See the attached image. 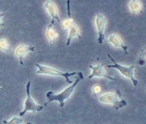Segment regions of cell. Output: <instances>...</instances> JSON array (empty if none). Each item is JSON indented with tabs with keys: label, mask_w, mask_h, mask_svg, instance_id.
<instances>
[{
	"label": "cell",
	"mask_w": 146,
	"mask_h": 124,
	"mask_svg": "<svg viewBox=\"0 0 146 124\" xmlns=\"http://www.w3.org/2000/svg\"><path fill=\"white\" fill-rule=\"evenodd\" d=\"M83 75L82 72H78V77L76 78V80L74 83H72L71 86L67 88L60 94H54L53 92H48L46 94L47 98H48V102L45 103L44 106H46L48 104L53 101H58L59 102V106L60 107H63L65 105L64 101L66 100L69 98L70 96L72 94L74 88L76 87L77 85L80 81L83 79Z\"/></svg>",
	"instance_id": "1"
},
{
	"label": "cell",
	"mask_w": 146,
	"mask_h": 124,
	"mask_svg": "<svg viewBox=\"0 0 146 124\" xmlns=\"http://www.w3.org/2000/svg\"><path fill=\"white\" fill-rule=\"evenodd\" d=\"M36 67L38 68V70L36 72V73L38 74H45V75H54V76H60L65 78L66 81L69 84L72 83L73 81L69 79V77L73 76V75H76L78 73L76 72H72V73H68V72H62L58 70L48 66H43L39 65L38 63L36 64Z\"/></svg>",
	"instance_id": "2"
},
{
	"label": "cell",
	"mask_w": 146,
	"mask_h": 124,
	"mask_svg": "<svg viewBox=\"0 0 146 124\" xmlns=\"http://www.w3.org/2000/svg\"><path fill=\"white\" fill-rule=\"evenodd\" d=\"M121 94L119 90H117V93H107L100 96L99 100L101 102L106 104H112L113 105L115 109L118 110L127 105L126 101L121 100H118V97H120Z\"/></svg>",
	"instance_id": "3"
},
{
	"label": "cell",
	"mask_w": 146,
	"mask_h": 124,
	"mask_svg": "<svg viewBox=\"0 0 146 124\" xmlns=\"http://www.w3.org/2000/svg\"><path fill=\"white\" fill-rule=\"evenodd\" d=\"M108 56L109 58H110L111 61L114 63V65H108L107 67L113 68H116V69L118 70L121 75H123V76H125L128 78H129V79H130L132 81L133 85H134L135 87L137 85L138 81L134 77H133V69L135 68V66L133 65H131V66H128L127 67V66H125L119 65L115 61L113 58H112L110 54H108Z\"/></svg>",
	"instance_id": "4"
},
{
	"label": "cell",
	"mask_w": 146,
	"mask_h": 124,
	"mask_svg": "<svg viewBox=\"0 0 146 124\" xmlns=\"http://www.w3.org/2000/svg\"><path fill=\"white\" fill-rule=\"evenodd\" d=\"M30 85H31V81H29L27 83L26 85V92L27 94V98L25 101V109H24L22 112L20 113V116L22 117L28 111H32L33 112H35L36 111L40 112L44 109V107L42 105H38L35 104V102L33 101L31 95H30Z\"/></svg>",
	"instance_id": "5"
},
{
	"label": "cell",
	"mask_w": 146,
	"mask_h": 124,
	"mask_svg": "<svg viewBox=\"0 0 146 124\" xmlns=\"http://www.w3.org/2000/svg\"><path fill=\"white\" fill-rule=\"evenodd\" d=\"M96 24L97 26V29H98V43L102 44L103 43V41L105 39V35H104V30L106 25V19L103 16L102 14L98 13L97 14V16L96 18Z\"/></svg>",
	"instance_id": "6"
},
{
	"label": "cell",
	"mask_w": 146,
	"mask_h": 124,
	"mask_svg": "<svg viewBox=\"0 0 146 124\" xmlns=\"http://www.w3.org/2000/svg\"><path fill=\"white\" fill-rule=\"evenodd\" d=\"M90 68L93 70V72L88 77V78H89V79H91V78H92L93 77H104V78H108L109 80H115V81L117 80L113 77H110L106 73L105 70L103 68V64H98L95 66L90 65Z\"/></svg>",
	"instance_id": "7"
},
{
	"label": "cell",
	"mask_w": 146,
	"mask_h": 124,
	"mask_svg": "<svg viewBox=\"0 0 146 124\" xmlns=\"http://www.w3.org/2000/svg\"><path fill=\"white\" fill-rule=\"evenodd\" d=\"M108 41L110 43L113 44L115 46V47L121 48L124 50L125 54H128V52H127L128 47L124 45L121 37L117 34V33H113V34H112L110 36Z\"/></svg>",
	"instance_id": "8"
},
{
	"label": "cell",
	"mask_w": 146,
	"mask_h": 124,
	"mask_svg": "<svg viewBox=\"0 0 146 124\" xmlns=\"http://www.w3.org/2000/svg\"><path fill=\"white\" fill-rule=\"evenodd\" d=\"M45 7L49 12L50 16L52 17V20H57L60 23V21L59 20L58 9L56 4L51 1H47L45 4Z\"/></svg>",
	"instance_id": "9"
},
{
	"label": "cell",
	"mask_w": 146,
	"mask_h": 124,
	"mask_svg": "<svg viewBox=\"0 0 146 124\" xmlns=\"http://www.w3.org/2000/svg\"><path fill=\"white\" fill-rule=\"evenodd\" d=\"M35 50L34 47H28L25 45H21L17 48L16 50V55L19 57L20 63L21 65H23V58L25 56L27 53L30 51H33Z\"/></svg>",
	"instance_id": "10"
},
{
	"label": "cell",
	"mask_w": 146,
	"mask_h": 124,
	"mask_svg": "<svg viewBox=\"0 0 146 124\" xmlns=\"http://www.w3.org/2000/svg\"><path fill=\"white\" fill-rule=\"evenodd\" d=\"M69 34L68 40H67V45H68V46L71 43L72 39L74 37H77L80 39L81 38L80 36V29L75 23H72V25L70 26V28H69Z\"/></svg>",
	"instance_id": "11"
},
{
	"label": "cell",
	"mask_w": 146,
	"mask_h": 124,
	"mask_svg": "<svg viewBox=\"0 0 146 124\" xmlns=\"http://www.w3.org/2000/svg\"><path fill=\"white\" fill-rule=\"evenodd\" d=\"M54 22H55L54 20H52L50 24L47 27V31H46L47 32L46 33L47 37L48 39V40L50 41V43L51 44H53L54 41L56 40H57V38H58V37H59V33L55 31L54 27H53Z\"/></svg>",
	"instance_id": "12"
},
{
	"label": "cell",
	"mask_w": 146,
	"mask_h": 124,
	"mask_svg": "<svg viewBox=\"0 0 146 124\" xmlns=\"http://www.w3.org/2000/svg\"><path fill=\"white\" fill-rule=\"evenodd\" d=\"M130 8L133 14H137L141 11L142 5L138 0H132L130 4Z\"/></svg>",
	"instance_id": "13"
},
{
	"label": "cell",
	"mask_w": 146,
	"mask_h": 124,
	"mask_svg": "<svg viewBox=\"0 0 146 124\" xmlns=\"http://www.w3.org/2000/svg\"><path fill=\"white\" fill-rule=\"evenodd\" d=\"M0 49L6 52H9L11 51V48L7 39L3 38L0 40Z\"/></svg>",
	"instance_id": "14"
},
{
	"label": "cell",
	"mask_w": 146,
	"mask_h": 124,
	"mask_svg": "<svg viewBox=\"0 0 146 124\" xmlns=\"http://www.w3.org/2000/svg\"><path fill=\"white\" fill-rule=\"evenodd\" d=\"M23 120L22 119H20V118H18L17 117H14L13 119L7 122L6 120H3V122L4 124H21L22 123Z\"/></svg>",
	"instance_id": "15"
},
{
	"label": "cell",
	"mask_w": 146,
	"mask_h": 124,
	"mask_svg": "<svg viewBox=\"0 0 146 124\" xmlns=\"http://www.w3.org/2000/svg\"><path fill=\"white\" fill-rule=\"evenodd\" d=\"M93 91L94 92V94L98 95V93L100 92V91H101V87L98 85H95L93 87Z\"/></svg>",
	"instance_id": "16"
},
{
	"label": "cell",
	"mask_w": 146,
	"mask_h": 124,
	"mask_svg": "<svg viewBox=\"0 0 146 124\" xmlns=\"http://www.w3.org/2000/svg\"><path fill=\"white\" fill-rule=\"evenodd\" d=\"M3 16H4V14L0 13V28H1V27L2 26L5 25V24L1 22V18H2V17H3Z\"/></svg>",
	"instance_id": "17"
},
{
	"label": "cell",
	"mask_w": 146,
	"mask_h": 124,
	"mask_svg": "<svg viewBox=\"0 0 146 124\" xmlns=\"http://www.w3.org/2000/svg\"><path fill=\"white\" fill-rule=\"evenodd\" d=\"M27 124H32V123H27Z\"/></svg>",
	"instance_id": "18"
}]
</instances>
